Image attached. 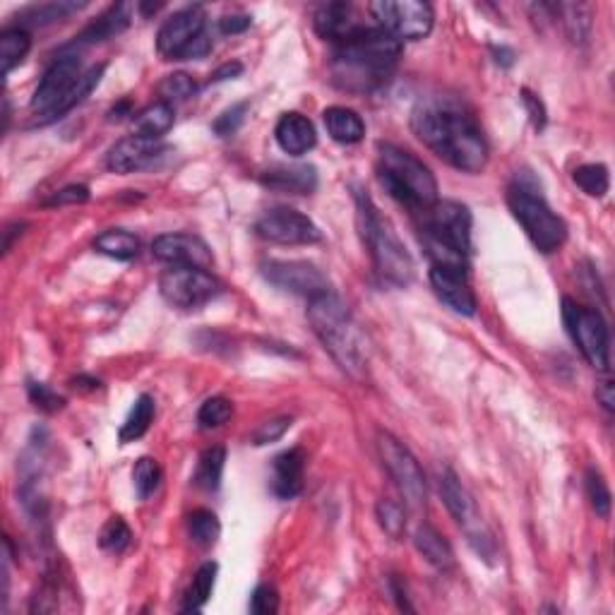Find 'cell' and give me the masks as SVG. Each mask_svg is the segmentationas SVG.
<instances>
[{"instance_id": "cell-1", "label": "cell", "mask_w": 615, "mask_h": 615, "mask_svg": "<svg viewBox=\"0 0 615 615\" xmlns=\"http://www.w3.org/2000/svg\"><path fill=\"white\" fill-rule=\"evenodd\" d=\"M411 128L447 164L464 173H481L488 164V142L476 118L457 101L423 99L411 113Z\"/></svg>"}, {"instance_id": "cell-2", "label": "cell", "mask_w": 615, "mask_h": 615, "mask_svg": "<svg viewBox=\"0 0 615 615\" xmlns=\"http://www.w3.org/2000/svg\"><path fill=\"white\" fill-rule=\"evenodd\" d=\"M402 44L382 29L366 27L332 53V80L344 92H375L390 82Z\"/></svg>"}, {"instance_id": "cell-3", "label": "cell", "mask_w": 615, "mask_h": 615, "mask_svg": "<svg viewBox=\"0 0 615 615\" xmlns=\"http://www.w3.org/2000/svg\"><path fill=\"white\" fill-rule=\"evenodd\" d=\"M308 322L315 337L320 339L327 354L337 361L344 373H349L351 378H361L366 373V339H363V332L358 330L354 315L342 301V296L330 289L310 298Z\"/></svg>"}, {"instance_id": "cell-4", "label": "cell", "mask_w": 615, "mask_h": 615, "mask_svg": "<svg viewBox=\"0 0 615 615\" xmlns=\"http://www.w3.org/2000/svg\"><path fill=\"white\" fill-rule=\"evenodd\" d=\"M356 219L363 246L368 248L375 272L387 284L406 286L414 279V260L406 253L394 226L382 217L375 202L363 190H356Z\"/></svg>"}, {"instance_id": "cell-5", "label": "cell", "mask_w": 615, "mask_h": 615, "mask_svg": "<svg viewBox=\"0 0 615 615\" xmlns=\"http://www.w3.org/2000/svg\"><path fill=\"white\" fill-rule=\"evenodd\" d=\"M378 152L380 183L394 200L416 212L428 210L440 200L438 181L419 157L397 145H385V142L378 145Z\"/></svg>"}, {"instance_id": "cell-6", "label": "cell", "mask_w": 615, "mask_h": 615, "mask_svg": "<svg viewBox=\"0 0 615 615\" xmlns=\"http://www.w3.org/2000/svg\"><path fill=\"white\" fill-rule=\"evenodd\" d=\"M507 207L541 253H555L567 241V224L563 217H558L546 197L539 193V188L524 181L522 176H517L515 183L507 188Z\"/></svg>"}, {"instance_id": "cell-7", "label": "cell", "mask_w": 615, "mask_h": 615, "mask_svg": "<svg viewBox=\"0 0 615 615\" xmlns=\"http://www.w3.org/2000/svg\"><path fill=\"white\" fill-rule=\"evenodd\" d=\"M440 495H443L447 510H450V515L455 517L459 529H462L464 536H467L469 546L474 548L483 560L491 563L495 558V539L491 529H488L486 519L481 517L474 495L467 491V486L459 481V476L452 469H447L443 479H440Z\"/></svg>"}, {"instance_id": "cell-8", "label": "cell", "mask_w": 615, "mask_h": 615, "mask_svg": "<svg viewBox=\"0 0 615 615\" xmlns=\"http://www.w3.org/2000/svg\"><path fill=\"white\" fill-rule=\"evenodd\" d=\"M563 320L589 366L606 373L611 368V334L599 310L579 306L575 298H563Z\"/></svg>"}, {"instance_id": "cell-9", "label": "cell", "mask_w": 615, "mask_h": 615, "mask_svg": "<svg viewBox=\"0 0 615 615\" xmlns=\"http://www.w3.org/2000/svg\"><path fill=\"white\" fill-rule=\"evenodd\" d=\"M368 10L375 17V25L399 44L426 39L435 22L433 5L423 0H378L370 3Z\"/></svg>"}, {"instance_id": "cell-10", "label": "cell", "mask_w": 615, "mask_h": 615, "mask_svg": "<svg viewBox=\"0 0 615 615\" xmlns=\"http://www.w3.org/2000/svg\"><path fill=\"white\" fill-rule=\"evenodd\" d=\"M378 452L385 469L390 471V476L397 483L399 493L404 495V503L409 510L421 512L426 507L428 491H426V476L416 462V457L411 455L409 447L402 445V440L394 438L392 433L380 431L378 433Z\"/></svg>"}, {"instance_id": "cell-11", "label": "cell", "mask_w": 615, "mask_h": 615, "mask_svg": "<svg viewBox=\"0 0 615 615\" xmlns=\"http://www.w3.org/2000/svg\"><path fill=\"white\" fill-rule=\"evenodd\" d=\"M159 291L169 306L195 310L222 294V284L200 267H171L159 277Z\"/></svg>"}, {"instance_id": "cell-12", "label": "cell", "mask_w": 615, "mask_h": 615, "mask_svg": "<svg viewBox=\"0 0 615 615\" xmlns=\"http://www.w3.org/2000/svg\"><path fill=\"white\" fill-rule=\"evenodd\" d=\"M423 234L438 238L459 253L469 255L471 250V212L462 202L443 200L423 210Z\"/></svg>"}, {"instance_id": "cell-13", "label": "cell", "mask_w": 615, "mask_h": 615, "mask_svg": "<svg viewBox=\"0 0 615 615\" xmlns=\"http://www.w3.org/2000/svg\"><path fill=\"white\" fill-rule=\"evenodd\" d=\"M255 231L260 238L279 243V246H310L322 238L313 219L298 210H291V207H274V210L265 212L255 222Z\"/></svg>"}, {"instance_id": "cell-14", "label": "cell", "mask_w": 615, "mask_h": 615, "mask_svg": "<svg viewBox=\"0 0 615 615\" xmlns=\"http://www.w3.org/2000/svg\"><path fill=\"white\" fill-rule=\"evenodd\" d=\"M262 274L272 286L289 291V294L310 298L330 291V279L322 274L313 262L303 260H270L262 265Z\"/></svg>"}, {"instance_id": "cell-15", "label": "cell", "mask_w": 615, "mask_h": 615, "mask_svg": "<svg viewBox=\"0 0 615 615\" xmlns=\"http://www.w3.org/2000/svg\"><path fill=\"white\" fill-rule=\"evenodd\" d=\"M205 34V13L200 5L183 8L164 22L157 34V51L166 61H183L185 51Z\"/></svg>"}, {"instance_id": "cell-16", "label": "cell", "mask_w": 615, "mask_h": 615, "mask_svg": "<svg viewBox=\"0 0 615 615\" xmlns=\"http://www.w3.org/2000/svg\"><path fill=\"white\" fill-rule=\"evenodd\" d=\"M152 253L154 258L171 267H200V270H210L214 265L210 246L193 234H161L154 238Z\"/></svg>"}, {"instance_id": "cell-17", "label": "cell", "mask_w": 615, "mask_h": 615, "mask_svg": "<svg viewBox=\"0 0 615 615\" xmlns=\"http://www.w3.org/2000/svg\"><path fill=\"white\" fill-rule=\"evenodd\" d=\"M82 77V63L77 53H68V56L56 58L51 63V68L46 70L41 77L37 92L32 97V109L37 113L49 111L51 106H56L65 94L77 85V80Z\"/></svg>"}, {"instance_id": "cell-18", "label": "cell", "mask_w": 615, "mask_h": 615, "mask_svg": "<svg viewBox=\"0 0 615 615\" xmlns=\"http://www.w3.org/2000/svg\"><path fill=\"white\" fill-rule=\"evenodd\" d=\"M159 152H161L159 140L133 133L130 137H123L121 142H116V145L111 147L109 157H106V166H109V171L125 176V173L145 169L149 161H154Z\"/></svg>"}, {"instance_id": "cell-19", "label": "cell", "mask_w": 615, "mask_h": 615, "mask_svg": "<svg viewBox=\"0 0 615 615\" xmlns=\"http://www.w3.org/2000/svg\"><path fill=\"white\" fill-rule=\"evenodd\" d=\"M431 286L435 291V296L445 303L447 308L455 310L459 315H471L476 313V296L471 291L467 272H455V270H440V267H433L431 274Z\"/></svg>"}, {"instance_id": "cell-20", "label": "cell", "mask_w": 615, "mask_h": 615, "mask_svg": "<svg viewBox=\"0 0 615 615\" xmlns=\"http://www.w3.org/2000/svg\"><path fill=\"white\" fill-rule=\"evenodd\" d=\"M315 32L320 34L322 39H330L334 44H344L351 37H356L361 29H366L368 25L356 20L354 8L349 3H327L315 13L313 17Z\"/></svg>"}, {"instance_id": "cell-21", "label": "cell", "mask_w": 615, "mask_h": 615, "mask_svg": "<svg viewBox=\"0 0 615 615\" xmlns=\"http://www.w3.org/2000/svg\"><path fill=\"white\" fill-rule=\"evenodd\" d=\"M303 476H306V452L301 447L282 452L274 457L272 464V493L282 500L296 498L303 491Z\"/></svg>"}, {"instance_id": "cell-22", "label": "cell", "mask_w": 615, "mask_h": 615, "mask_svg": "<svg viewBox=\"0 0 615 615\" xmlns=\"http://www.w3.org/2000/svg\"><path fill=\"white\" fill-rule=\"evenodd\" d=\"M260 183L274 193L310 195L318 188V171L308 164L272 166V169L260 173Z\"/></svg>"}, {"instance_id": "cell-23", "label": "cell", "mask_w": 615, "mask_h": 615, "mask_svg": "<svg viewBox=\"0 0 615 615\" xmlns=\"http://www.w3.org/2000/svg\"><path fill=\"white\" fill-rule=\"evenodd\" d=\"M274 137H277V145L284 149L289 157H301L308 154L310 149L318 142V133H315V125L310 123V118L303 113H284L279 118L277 128H274Z\"/></svg>"}, {"instance_id": "cell-24", "label": "cell", "mask_w": 615, "mask_h": 615, "mask_svg": "<svg viewBox=\"0 0 615 615\" xmlns=\"http://www.w3.org/2000/svg\"><path fill=\"white\" fill-rule=\"evenodd\" d=\"M133 10H135L133 3L111 5L104 15H99L92 25L85 27L80 34H77L73 46L75 49L77 46H94V44H101V41H109L113 37H118V34H123L125 29L130 27Z\"/></svg>"}, {"instance_id": "cell-25", "label": "cell", "mask_w": 615, "mask_h": 615, "mask_svg": "<svg viewBox=\"0 0 615 615\" xmlns=\"http://www.w3.org/2000/svg\"><path fill=\"white\" fill-rule=\"evenodd\" d=\"M104 73H106V65L101 63V65H94V68H89L87 73H82V77L80 80H77V85L70 89L68 94H65V97L58 101L56 106H51L49 111H44V113H39V118H37V125H49V123H56L58 118H63L65 113H70L75 109V106H80L82 101H85L89 94L94 92V89L99 87V82H101V77H104Z\"/></svg>"}, {"instance_id": "cell-26", "label": "cell", "mask_w": 615, "mask_h": 615, "mask_svg": "<svg viewBox=\"0 0 615 615\" xmlns=\"http://www.w3.org/2000/svg\"><path fill=\"white\" fill-rule=\"evenodd\" d=\"M322 121H325L327 133L339 145H356L366 135V123L361 121L356 111L346 109V106H330L322 113Z\"/></svg>"}, {"instance_id": "cell-27", "label": "cell", "mask_w": 615, "mask_h": 615, "mask_svg": "<svg viewBox=\"0 0 615 615\" xmlns=\"http://www.w3.org/2000/svg\"><path fill=\"white\" fill-rule=\"evenodd\" d=\"M414 546L423 558L428 560L438 570H450L455 565V551L447 543V539L431 524H421L414 534Z\"/></svg>"}, {"instance_id": "cell-28", "label": "cell", "mask_w": 615, "mask_h": 615, "mask_svg": "<svg viewBox=\"0 0 615 615\" xmlns=\"http://www.w3.org/2000/svg\"><path fill=\"white\" fill-rule=\"evenodd\" d=\"M173 121H176L173 106L166 104V101H157V104L147 106L145 111L137 113L133 130H135V135H145V137H154V140H161V137L173 128Z\"/></svg>"}, {"instance_id": "cell-29", "label": "cell", "mask_w": 615, "mask_h": 615, "mask_svg": "<svg viewBox=\"0 0 615 615\" xmlns=\"http://www.w3.org/2000/svg\"><path fill=\"white\" fill-rule=\"evenodd\" d=\"M154 411H157V406H154V397H149V394H140V397L135 399L133 409H130V414L125 416L121 433H118V438H121L123 445L135 443V440H140L142 435L149 431V426H152V421H154Z\"/></svg>"}, {"instance_id": "cell-30", "label": "cell", "mask_w": 615, "mask_h": 615, "mask_svg": "<svg viewBox=\"0 0 615 615\" xmlns=\"http://www.w3.org/2000/svg\"><path fill=\"white\" fill-rule=\"evenodd\" d=\"M94 248L97 253L106 255V258L113 260H133L137 253H140V241H137L135 234L125 229H109L101 231V234L94 238Z\"/></svg>"}, {"instance_id": "cell-31", "label": "cell", "mask_w": 615, "mask_h": 615, "mask_svg": "<svg viewBox=\"0 0 615 615\" xmlns=\"http://www.w3.org/2000/svg\"><path fill=\"white\" fill-rule=\"evenodd\" d=\"M32 49V37L25 27H10L0 34V63H3V75H10L13 70L27 58Z\"/></svg>"}, {"instance_id": "cell-32", "label": "cell", "mask_w": 615, "mask_h": 615, "mask_svg": "<svg viewBox=\"0 0 615 615\" xmlns=\"http://www.w3.org/2000/svg\"><path fill=\"white\" fill-rule=\"evenodd\" d=\"M224 464H226L224 447H207V450L200 455V462H197L195 486L207 493L217 491V488L222 486Z\"/></svg>"}, {"instance_id": "cell-33", "label": "cell", "mask_w": 615, "mask_h": 615, "mask_svg": "<svg viewBox=\"0 0 615 615\" xmlns=\"http://www.w3.org/2000/svg\"><path fill=\"white\" fill-rule=\"evenodd\" d=\"M553 13L563 17V27L567 32L570 41L575 44H584L589 39L591 32V10L589 5L582 3H563V5H553Z\"/></svg>"}, {"instance_id": "cell-34", "label": "cell", "mask_w": 615, "mask_h": 615, "mask_svg": "<svg viewBox=\"0 0 615 615\" xmlns=\"http://www.w3.org/2000/svg\"><path fill=\"white\" fill-rule=\"evenodd\" d=\"M214 579H217V563H205L195 572L193 582H190L188 591H185V601H183L185 613H197L205 608V603L210 601L212 596Z\"/></svg>"}, {"instance_id": "cell-35", "label": "cell", "mask_w": 615, "mask_h": 615, "mask_svg": "<svg viewBox=\"0 0 615 615\" xmlns=\"http://www.w3.org/2000/svg\"><path fill=\"white\" fill-rule=\"evenodd\" d=\"M188 534H190V539H193L195 546L210 548V546H214V543H217L219 534H222V524H219V519L212 510H205V507H200V510L190 512Z\"/></svg>"}, {"instance_id": "cell-36", "label": "cell", "mask_w": 615, "mask_h": 615, "mask_svg": "<svg viewBox=\"0 0 615 615\" xmlns=\"http://www.w3.org/2000/svg\"><path fill=\"white\" fill-rule=\"evenodd\" d=\"M80 8H85V5L82 3H44V5H32V8H27L20 17H22V22H27V25L44 27V25H53V22H58V20H65V17L77 13Z\"/></svg>"}, {"instance_id": "cell-37", "label": "cell", "mask_w": 615, "mask_h": 615, "mask_svg": "<svg viewBox=\"0 0 615 615\" xmlns=\"http://www.w3.org/2000/svg\"><path fill=\"white\" fill-rule=\"evenodd\" d=\"M572 181L589 197H603L611 188V176H608V169L603 164L577 166L575 173H572Z\"/></svg>"}, {"instance_id": "cell-38", "label": "cell", "mask_w": 615, "mask_h": 615, "mask_svg": "<svg viewBox=\"0 0 615 615\" xmlns=\"http://www.w3.org/2000/svg\"><path fill=\"white\" fill-rule=\"evenodd\" d=\"M161 467L157 459L152 457H142L137 459L135 469H133V486H135V493L137 498L147 500L149 495L157 493V488L161 486Z\"/></svg>"}, {"instance_id": "cell-39", "label": "cell", "mask_w": 615, "mask_h": 615, "mask_svg": "<svg viewBox=\"0 0 615 615\" xmlns=\"http://www.w3.org/2000/svg\"><path fill=\"white\" fill-rule=\"evenodd\" d=\"M231 416H234V404H231L229 399L210 397L197 409V426H200L202 431H212V428L224 426Z\"/></svg>"}, {"instance_id": "cell-40", "label": "cell", "mask_w": 615, "mask_h": 615, "mask_svg": "<svg viewBox=\"0 0 615 615\" xmlns=\"http://www.w3.org/2000/svg\"><path fill=\"white\" fill-rule=\"evenodd\" d=\"M375 517H378L382 531L394 541H402V536L406 534V515L404 507L394 500H380L378 507H375Z\"/></svg>"}, {"instance_id": "cell-41", "label": "cell", "mask_w": 615, "mask_h": 615, "mask_svg": "<svg viewBox=\"0 0 615 615\" xmlns=\"http://www.w3.org/2000/svg\"><path fill=\"white\" fill-rule=\"evenodd\" d=\"M584 486H587L589 503L594 507V512L601 519H606L611 515V491H608V483L603 479V474L599 469L589 467L587 476H584Z\"/></svg>"}, {"instance_id": "cell-42", "label": "cell", "mask_w": 615, "mask_h": 615, "mask_svg": "<svg viewBox=\"0 0 615 615\" xmlns=\"http://www.w3.org/2000/svg\"><path fill=\"white\" fill-rule=\"evenodd\" d=\"M133 543V531L121 517H111L99 534V546L109 553H123Z\"/></svg>"}, {"instance_id": "cell-43", "label": "cell", "mask_w": 615, "mask_h": 615, "mask_svg": "<svg viewBox=\"0 0 615 615\" xmlns=\"http://www.w3.org/2000/svg\"><path fill=\"white\" fill-rule=\"evenodd\" d=\"M197 92V82L188 73H173L164 77V82L159 85L161 101L171 104V101H185Z\"/></svg>"}, {"instance_id": "cell-44", "label": "cell", "mask_w": 615, "mask_h": 615, "mask_svg": "<svg viewBox=\"0 0 615 615\" xmlns=\"http://www.w3.org/2000/svg\"><path fill=\"white\" fill-rule=\"evenodd\" d=\"M27 392L32 404L37 406V409L46 411V414H56V411H61L65 406V399L58 392H53L46 382H29Z\"/></svg>"}, {"instance_id": "cell-45", "label": "cell", "mask_w": 615, "mask_h": 615, "mask_svg": "<svg viewBox=\"0 0 615 615\" xmlns=\"http://www.w3.org/2000/svg\"><path fill=\"white\" fill-rule=\"evenodd\" d=\"M246 113H248V101H241V104H234L231 109H226L222 116L214 121V133L219 137H229L234 135L238 128H241L243 121H246Z\"/></svg>"}, {"instance_id": "cell-46", "label": "cell", "mask_w": 615, "mask_h": 615, "mask_svg": "<svg viewBox=\"0 0 615 615\" xmlns=\"http://www.w3.org/2000/svg\"><path fill=\"white\" fill-rule=\"evenodd\" d=\"M289 428H291V416H279V419L265 421L258 431L253 433V445L262 447V445L277 443V440L284 438Z\"/></svg>"}, {"instance_id": "cell-47", "label": "cell", "mask_w": 615, "mask_h": 615, "mask_svg": "<svg viewBox=\"0 0 615 615\" xmlns=\"http://www.w3.org/2000/svg\"><path fill=\"white\" fill-rule=\"evenodd\" d=\"M250 611L255 615H274L279 611V594L270 584H260L250 596Z\"/></svg>"}, {"instance_id": "cell-48", "label": "cell", "mask_w": 615, "mask_h": 615, "mask_svg": "<svg viewBox=\"0 0 615 615\" xmlns=\"http://www.w3.org/2000/svg\"><path fill=\"white\" fill-rule=\"evenodd\" d=\"M87 200H89L87 185H68V188L58 190V193L51 197L49 205H82V202Z\"/></svg>"}, {"instance_id": "cell-49", "label": "cell", "mask_w": 615, "mask_h": 615, "mask_svg": "<svg viewBox=\"0 0 615 615\" xmlns=\"http://www.w3.org/2000/svg\"><path fill=\"white\" fill-rule=\"evenodd\" d=\"M250 17L248 15H224L219 20V32L222 34H241L250 27Z\"/></svg>"}, {"instance_id": "cell-50", "label": "cell", "mask_w": 615, "mask_h": 615, "mask_svg": "<svg viewBox=\"0 0 615 615\" xmlns=\"http://www.w3.org/2000/svg\"><path fill=\"white\" fill-rule=\"evenodd\" d=\"M522 99H524V104H527L529 118L534 121V128L541 130L543 125H546V111H543V104L534 97V94H529V92H522Z\"/></svg>"}, {"instance_id": "cell-51", "label": "cell", "mask_w": 615, "mask_h": 615, "mask_svg": "<svg viewBox=\"0 0 615 615\" xmlns=\"http://www.w3.org/2000/svg\"><path fill=\"white\" fill-rule=\"evenodd\" d=\"M596 399H599V404L603 409L611 414L615 409V390H613V380H603L596 385Z\"/></svg>"}, {"instance_id": "cell-52", "label": "cell", "mask_w": 615, "mask_h": 615, "mask_svg": "<svg viewBox=\"0 0 615 615\" xmlns=\"http://www.w3.org/2000/svg\"><path fill=\"white\" fill-rule=\"evenodd\" d=\"M243 73V65L241 63H226L222 65V68L217 70V73L212 75L210 82H224V80H234V77H238Z\"/></svg>"}]
</instances>
